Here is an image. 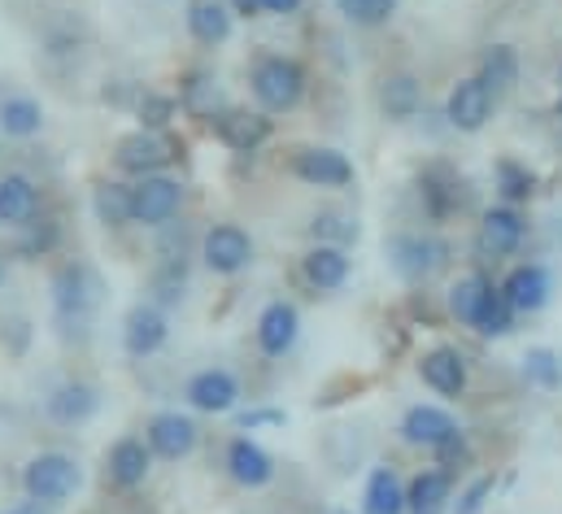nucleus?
Returning <instances> with one entry per match:
<instances>
[{"label":"nucleus","mask_w":562,"mask_h":514,"mask_svg":"<svg viewBox=\"0 0 562 514\" xmlns=\"http://www.w3.org/2000/svg\"><path fill=\"white\" fill-rule=\"evenodd\" d=\"M183 26H188V35H192L201 48H218V44L232 40L236 13L227 9V0H188Z\"/></svg>","instance_id":"obj_26"},{"label":"nucleus","mask_w":562,"mask_h":514,"mask_svg":"<svg viewBox=\"0 0 562 514\" xmlns=\"http://www.w3.org/2000/svg\"><path fill=\"white\" fill-rule=\"evenodd\" d=\"M488 288H493V275H484V270L462 275V279L449 288V314H453L462 327H471V319H475V310H480V301H484Z\"/></svg>","instance_id":"obj_37"},{"label":"nucleus","mask_w":562,"mask_h":514,"mask_svg":"<svg viewBox=\"0 0 562 514\" xmlns=\"http://www.w3.org/2000/svg\"><path fill=\"white\" fill-rule=\"evenodd\" d=\"M559 119H562V70H559Z\"/></svg>","instance_id":"obj_49"},{"label":"nucleus","mask_w":562,"mask_h":514,"mask_svg":"<svg viewBox=\"0 0 562 514\" xmlns=\"http://www.w3.org/2000/svg\"><path fill=\"white\" fill-rule=\"evenodd\" d=\"M283 410H276V405H262V410H240L236 414V427L240 432H258V427H283Z\"/></svg>","instance_id":"obj_44"},{"label":"nucleus","mask_w":562,"mask_h":514,"mask_svg":"<svg viewBox=\"0 0 562 514\" xmlns=\"http://www.w3.org/2000/svg\"><path fill=\"white\" fill-rule=\"evenodd\" d=\"M431 458H436V467H440V471H449V476H453L458 467H467V462H471V440H467V432H458L453 440H445Z\"/></svg>","instance_id":"obj_43"},{"label":"nucleus","mask_w":562,"mask_h":514,"mask_svg":"<svg viewBox=\"0 0 562 514\" xmlns=\"http://www.w3.org/2000/svg\"><path fill=\"white\" fill-rule=\"evenodd\" d=\"M57 245H61V223H57L53 214H40V219H31L26 227H18V245H13V254L26 257V261H35V257H48Z\"/></svg>","instance_id":"obj_35"},{"label":"nucleus","mask_w":562,"mask_h":514,"mask_svg":"<svg viewBox=\"0 0 562 514\" xmlns=\"http://www.w3.org/2000/svg\"><path fill=\"white\" fill-rule=\"evenodd\" d=\"M44 214V192L26 170H4L0 175V227L18 232L31 219Z\"/></svg>","instance_id":"obj_22"},{"label":"nucleus","mask_w":562,"mask_h":514,"mask_svg":"<svg viewBox=\"0 0 562 514\" xmlns=\"http://www.w3.org/2000/svg\"><path fill=\"white\" fill-rule=\"evenodd\" d=\"M4 275H9V261H4V249H0V288H4Z\"/></svg>","instance_id":"obj_47"},{"label":"nucleus","mask_w":562,"mask_h":514,"mask_svg":"<svg viewBox=\"0 0 562 514\" xmlns=\"http://www.w3.org/2000/svg\"><path fill=\"white\" fill-rule=\"evenodd\" d=\"M340 18L349 26H362V31H375V26H389L393 13H397V0H336Z\"/></svg>","instance_id":"obj_40"},{"label":"nucleus","mask_w":562,"mask_h":514,"mask_svg":"<svg viewBox=\"0 0 562 514\" xmlns=\"http://www.w3.org/2000/svg\"><path fill=\"white\" fill-rule=\"evenodd\" d=\"M310 236H314V245H340V249H349V245L362 236V227H358V219L345 214V210H318V214L310 219Z\"/></svg>","instance_id":"obj_36"},{"label":"nucleus","mask_w":562,"mask_h":514,"mask_svg":"<svg viewBox=\"0 0 562 514\" xmlns=\"http://www.w3.org/2000/svg\"><path fill=\"white\" fill-rule=\"evenodd\" d=\"M223 467H227V480L240 489H267L276 480V458L254 436H232L223 449Z\"/></svg>","instance_id":"obj_21"},{"label":"nucleus","mask_w":562,"mask_h":514,"mask_svg":"<svg viewBox=\"0 0 562 514\" xmlns=\"http://www.w3.org/2000/svg\"><path fill=\"white\" fill-rule=\"evenodd\" d=\"M397 432H402V440H406L411 449H427V454H436V449H440L445 440H453L462 427H458V418H453L445 405L419 401V405H411V410L402 414Z\"/></svg>","instance_id":"obj_18"},{"label":"nucleus","mask_w":562,"mask_h":514,"mask_svg":"<svg viewBox=\"0 0 562 514\" xmlns=\"http://www.w3.org/2000/svg\"><path fill=\"white\" fill-rule=\"evenodd\" d=\"M179 110H183L188 119L214 123V119L227 110V92H223V79H218L214 70H205V66L188 70V75L179 79Z\"/></svg>","instance_id":"obj_24"},{"label":"nucleus","mask_w":562,"mask_h":514,"mask_svg":"<svg viewBox=\"0 0 562 514\" xmlns=\"http://www.w3.org/2000/svg\"><path fill=\"white\" fill-rule=\"evenodd\" d=\"M484 83H488V92L502 101L506 92H515V83H519V53L510 48V44H488L484 53H480V70H475Z\"/></svg>","instance_id":"obj_34"},{"label":"nucleus","mask_w":562,"mask_h":514,"mask_svg":"<svg viewBox=\"0 0 562 514\" xmlns=\"http://www.w3.org/2000/svg\"><path fill=\"white\" fill-rule=\"evenodd\" d=\"M166 340H170V319H166V310H161L157 301H136V305L127 310V319H123V349H127L132 358H153V354L166 349Z\"/></svg>","instance_id":"obj_20"},{"label":"nucleus","mask_w":562,"mask_h":514,"mask_svg":"<svg viewBox=\"0 0 562 514\" xmlns=\"http://www.w3.org/2000/svg\"><path fill=\"white\" fill-rule=\"evenodd\" d=\"M288 170H292V179H301L305 188H323V192H340V188H349L353 175H358L353 161H349L340 148H331V144L292 148Z\"/></svg>","instance_id":"obj_9"},{"label":"nucleus","mask_w":562,"mask_h":514,"mask_svg":"<svg viewBox=\"0 0 562 514\" xmlns=\"http://www.w3.org/2000/svg\"><path fill=\"white\" fill-rule=\"evenodd\" d=\"M179 157V148H175V139L166 135V131H132V135H123L119 139V148H114V161H119V170L123 175H132V179H144V175H161V170H170V161Z\"/></svg>","instance_id":"obj_12"},{"label":"nucleus","mask_w":562,"mask_h":514,"mask_svg":"<svg viewBox=\"0 0 562 514\" xmlns=\"http://www.w3.org/2000/svg\"><path fill=\"white\" fill-rule=\"evenodd\" d=\"M453 511V476L440 467H423L406 484V514H449Z\"/></svg>","instance_id":"obj_27"},{"label":"nucleus","mask_w":562,"mask_h":514,"mask_svg":"<svg viewBox=\"0 0 562 514\" xmlns=\"http://www.w3.org/2000/svg\"><path fill=\"white\" fill-rule=\"evenodd\" d=\"M515 305L506 301V292H502V283H493L488 292H484V301H480V310H475V319H471V332L475 336H484V340H506L510 332H515Z\"/></svg>","instance_id":"obj_33"},{"label":"nucleus","mask_w":562,"mask_h":514,"mask_svg":"<svg viewBox=\"0 0 562 514\" xmlns=\"http://www.w3.org/2000/svg\"><path fill=\"white\" fill-rule=\"evenodd\" d=\"M362 514H406V480L393 467H375L367 476Z\"/></svg>","instance_id":"obj_30"},{"label":"nucleus","mask_w":562,"mask_h":514,"mask_svg":"<svg viewBox=\"0 0 562 514\" xmlns=\"http://www.w3.org/2000/svg\"><path fill=\"white\" fill-rule=\"evenodd\" d=\"M196 254H201V261H205L210 275H218V279H236L240 270L254 266V236H249L240 223H214V227L201 232Z\"/></svg>","instance_id":"obj_8"},{"label":"nucleus","mask_w":562,"mask_h":514,"mask_svg":"<svg viewBox=\"0 0 562 514\" xmlns=\"http://www.w3.org/2000/svg\"><path fill=\"white\" fill-rule=\"evenodd\" d=\"M48 297H53V319H57L66 332H75V327L83 332V327L97 319L101 301H105L101 270H97L92 261H83V257H70V261H61V266L53 270Z\"/></svg>","instance_id":"obj_1"},{"label":"nucleus","mask_w":562,"mask_h":514,"mask_svg":"<svg viewBox=\"0 0 562 514\" xmlns=\"http://www.w3.org/2000/svg\"><path fill=\"white\" fill-rule=\"evenodd\" d=\"M380 110H384V119H389V123H411V119H419L423 114V83L415 79V75H406V70L389 75V79L380 83Z\"/></svg>","instance_id":"obj_28"},{"label":"nucleus","mask_w":562,"mask_h":514,"mask_svg":"<svg viewBox=\"0 0 562 514\" xmlns=\"http://www.w3.org/2000/svg\"><path fill=\"white\" fill-rule=\"evenodd\" d=\"M136 119H140V131H170V123L179 119V97L148 88L136 97Z\"/></svg>","instance_id":"obj_39"},{"label":"nucleus","mask_w":562,"mask_h":514,"mask_svg":"<svg viewBox=\"0 0 562 514\" xmlns=\"http://www.w3.org/2000/svg\"><path fill=\"white\" fill-rule=\"evenodd\" d=\"M240 396H245V388H240V376L232 367H201L183 384V401L196 414H214V418L218 414H232L240 405Z\"/></svg>","instance_id":"obj_13"},{"label":"nucleus","mask_w":562,"mask_h":514,"mask_svg":"<svg viewBox=\"0 0 562 514\" xmlns=\"http://www.w3.org/2000/svg\"><path fill=\"white\" fill-rule=\"evenodd\" d=\"M214 135L232 148V153H258L267 139H271V114L267 110H240V105H227L214 123Z\"/></svg>","instance_id":"obj_23"},{"label":"nucleus","mask_w":562,"mask_h":514,"mask_svg":"<svg viewBox=\"0 0 562 514\" xmlns=\"http://www.w3.org/2000/svg\"><path fill=\"white\" fill-rule=\"evenodd\" d=\"M144 440H148L153 458H161V462H183V458L196 454L201 427H196V418L183 414V410H157V414L144 423Z\"/></svg>","instance_id":"obj_10"},{"label":"nucleus","mask_w":562,"mask_h":514,"mask_svg":"<svg viewBox=\"0 0 562 514\" xmlns=\"http://www.w3.org/2000/svg\"><path fill=\"white\" fill-rule=\"evenodd\" d=\"M389 261L406 283H427L449 266V245L431 232H397L389 236Z\"/></svg>","instance_id":"obj_7"},{"label":"nucleus","mask_w":562,"mask_h":514,"mask_svg":"<svg viewBox=\"0 0 562 514\" xmlns=\"http://www.w3.org/2000/svg\"><path fill=\"white\" fill-rule=\"evenodd\" d=\"M419 380L431 388L436 396L458 401V396H467V388H471V362H467L462 349H453V345H431L419 358Z\"/></svg>","instance_id":"obj_16"},{"label":"nucleus","mask_w":562,"mask_h":514,"mask_svg":"<svg viewBox=\"0 0 562 514\" xmlns=\"http://www.w3.org/2000/svg\"><path fill=\"white\" fill-rule=\"evenodd\" d=\"M183 292H188V257H161L153 270V301L170 310L183 301Z\"/></svg>","instance_id":"obj_38"},{"label":"nucleus","mask_w":562,"mask_h":514,"mask_svg":"<svg viewBox=\"0 0 562 514\" xmlns=\"http://www.w3.org/2000/svg\"><path fill=\"white\" fill-rule=\"evenodd\" d=\"M254 340H258L262 358H288L296 349V340H301V310L292 301H283V297L267 301L258 323H254Z\"/></svg>","instance_id":"obj_15"},{"label":"nucleus","mask_w":562,"mask_h":514,"mask_svg":"<svg viewBox=\"0 0 562 514\" xmlns=\"http://www.w3.org/2000/svg\"><path fill=\"white\" fill-rule=\"evenodd\" d=\"M97 410H101V388L92 380H61L44 396V418L57 427H83L97 418Z\"/></svg>","instance_id":"obj_14"},{"label":"nucleus","mask_w":562,"mask_h":514,"mask_svg":"<svg viewBox=\"0 0 562 514\" xmlns=\"http://www.w3.org/2000/svg\"><path fill=\"white\" fill-rule=\"evenodd\" d=\"M415 197H419L423 219H427L431 227H445V223H453L458 214L471 210V183H467V175H462L453 161H445V157L423 161V170L415 175Z\"/></svg>","instance_id":"obj_3"},{"label":"nucleus","mask_w":562,"mask_h":514,"mask_svg":"<svg viewBox=\"0 0 562 514\" xmlns=\"http://www.w3.org/2000/svg\"><path fill=\"white\" fill-rule=\"evenodd\" d=\"M305 0H262V13H280V18H288V13H296Z\"/></svg>","instance_id":"obj_46"},{"label":"nucleus","mask_w":562,"mask_h":514,"mask_svg":"<svg viewBox=\"0 0 562 514\" xmlns=\"http://www.w3.org/2000/svg\"><path fill=\"white\" fill-rule=\"evenodd\" d=\"M493 110H497V97L488 92V83L480 75H467L449 88L445 97V123L462 135H480V131L493 123Z\"/></svg>","instance_id":"obj_11"},{"label":"nucleus","mask_w":562,"mask_h":514,"mask_svg":"<svg viewBox=\"0 0 562 514\" xmlns=\"http://www.w3.org/2000/svg\"><path fill=\"white\" fill-rule=\"evenodd\" d=\"M44 131V105L26 92H13L0 101V135L4 139H35Z\"/></svg>","instance_id":"obj_32"},{"label":"nucleus","mask_w":562,"mask_h":514,"mask_svg":"<svg viewBox=\"0 0 562 514\" xmlns=\"http://www.w3.org/2000/svg\"><path fill=\"white\" fill-rule=\"evenodd\" d=\"M249 92H254L258 110H267V114H292L305 101V92H310V75L288 53H262L249 66Z\"/></svg>","instance_id":"obj_2"},{"label":"nucleus","mask_w":562,"mask_h":514,"mask_svg":"<svg viewBox=\"0 0 562 514\" xmlns=\"http://www.w3.org/2000/svg\"><path fill=\"white\" fill-rule=\"evenodd\" d=\"M183 197H188V188H183V179H179V175H170V170L132 179V219H136V227L161 232L166 223H175V219H179Z\"/></svg>","instance_id":"obj_5"},{"label":"nucleus","mask_w":562,"mask_h":514,"mask_svg":"<svg viewBox=\"0 0 562 514\" xmlns=\"http://www.w3.org/2000/svg\"><path fill=\"white\" fill-rule=\"evenodd\" d=\"M493 489H497V480H493V476H475V480H471V484L458 493L453 514H484L488 498H493Z\"/></svg>","instance_id":"obj_42"},{"label":"nucleus","mask_w":562,"mask_h":514,"mask_svg":"<svg viewBox=\"0 0 562 514\" xmlns=\"http://www.w3.org/2000/svg\"><path fill=\"white\" fill-rule=\"evenodd\" d=\"M153 471V449L144 436H119L105 449V484L119 493H136Z\"/></svg>","instance_id":"obj_19"},{"label":"nucleus","mask_w":562,"mask_h":514,"mask_svg":"<svg viewBox=\"0 0 562 514\" xmlns=\"http://www.w3.org/2000/svg\"><path fill=\"white\" fill-rule=\"evenodd\" d=\"M524 241H528L524 210L519 205H493V210L480 214L471 249H475V261H506V257H515L524 249Z\"/></svg>","instance_id":"obj_6"},{"label":"nucleus","mask_w":562,"mask_h":514,"mask_svg":"<svg viewBox=\"0 0 562 514\" xmlns=\"http://www.w3.org/2000/svg\"><path fill=\"white\" fill-rule=\"evenodd\" d=\"M502 292L515 305V314H541L554 301V275L546 261H519L506 270Z\"/></svg>","instance_id":"obj_17"},{"label":"nucleus","mask_w":562,"mask_h":514,"mask_svg":"<svg viewBox=\"0 0 562 514\" xmlns=\"http://www.w3.org/2000/svg\"><path fill=\"white\" fill-rule=\"evenodd\" d=\"M227 9H232L236 18H258V13H262V0H227Z\"/></svg>","instance_id":"obj_45"},{"label":"nucleus","mask_w":562,"mask_h":514,"mask_svg":"<svg viewBox=\"0 0 562 514\" xmlns=\"http://www.w3.org/2000/svg\"><path fill=\"white\" fill-rule=\"evenodd\" d=\"M0 514H40L35 506H18V511H0Z\"/></svg>","instance_id":"obj_48"},{"label":"nucleus","mask_w":562,"mask_h":514,"mask_svg":"<svg viewBox=\"0 0 562 514\" xmlns=\"http://www.w3.org/2000/svg\"><path fill=\"white\" fill-rule=\"evenodd\" d=\"M92 214H97V223L110 227V232L132 227V223H136V219H132V183H123V179L97 183V188H92Z\"/></svg>","instance_id":"obj_31"},{"label":"nucleus","mask_w":562,"mask_h":514,"mask_svg":"<svg viewBox=\"0 0 562 514\" xmlns=\"http://www.w3.org/2000/svg\"><path fill=\"white\" fill-rule=\"evenodd\" d=\"M79 484H83V467L66 449H40L22 467V493L31 506H61L79 493Z\"/></svg>","instance_id":"obj_4"},{"label":"nucleus","mask_w":562,"mask_h":514,"mask_svg":"<svg viewBox=\"0 0 562 514\" xmlns=\"http://www.w3.org/2000/svg\"><path fill=\"white\" fill-rule=\"evenodd\" d=\"M493 188H497L502 205H528V201L537 197L541 179H537V170H532L528 161H519V157H497V166H493Z\"/></svg>","instance_id":"obj_29"},{"label":"nucleus","mask_w":562,"mask_h":514,"mask_svg":"<svg viewBox=\"0 0 562 514\" xmlns=\"http://www.w3.org/2000/svg\"><path fill=\"white\" fill-rule=\"evenodd\" d=\"M336 514H349V511H336Z\"/></svg>","instance_id":"obj_50"},{"label":"nucleus","mask_w":562,"mask_h":514,"mask_svg":"<svg viewBox=\"0 0 562 514\" xmlns=\"http://www.w3.org/2000/svg\"><path fill=\"white\" fill-rule=\"evenodd\" d=\"M524 380L554 392V388L562 384V358L554 354V349H546V345L528 349V358H524Z\"/></svg>","instance_id":"obj_41"},{"label":"nucleus","mask_w":562,"mask_h":514,"mask_svg":"<svg viewBox=\"0 0 562 514\" xmlns=\"http://www.w3.org/2000/svg\"><path fill=\"white\" fill-rule=\"evenodd\" d=\"M349 270H353V257L340 245H310L301 254V279L314 292H340L349 283Z\"/></svg>","instance_id":"obj_25"}]
</instances>
